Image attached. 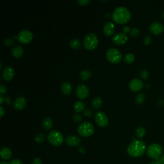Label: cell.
I'll return each mask as SVG.
<instances>
[{
  "mask_svg": "<svg viewBox=\"0 0 164 164\" xmlns=\"http://www.w3.org/2000/svg\"><path fill=\"white\" fill-rule=\"evenodd\" d=\"M73 108H74V110L75 111V112L80 113L84 109L85 104L81 102H77L74 103Z\"/></svg>",
  "mask_w": 164,
  "mask_h": 164,
  "instance_id": "cb8c5ba5",
  "label": "cell"
},
{
  "mask_svg": "<svg viewBox=\"0 0 164 164\" xmlns=\"http://www.w3.org/2000/svg\"><path fill=\"white\" fill-rule=\"evenodd\" d=\"M17 40L23 45H27L33 39V34L28 30H23L19 33Z\"/></svg>",
  "mask_w": 164,
  "mask_h": 164,
  "instance_id": "ba28073f",
  "label": "cell"
},
{
  "mask_svg": "<svg viewBox=\"0 0 164 164\" xmlns=\"http://www.w3.org/2000/svg\"><path fill=\"white\" fill-rule=\"evenodd\" d=\"M145 100H146V96L144 93H138L137 94L135 98V101L137 104L141 105L142 104Z\"/></svg>",
  "mask_w": 164,
  "mask_h": 164,
  "instance_id": "d4e9b609",
  "label": "cell"
},
{
  "mask_svg": "<svg viewBox=\"0 0 164 164\" xmlns=\"http://www.w3.org/2000/svg\"><path fill=\"white\" fill-rule=\"evenodd\" d=\"M95 121L99 127L105 128L109 124V119L103 112H98L94 116Z\"/></svg>",
  "mask_w": 164,
  "mask_h": 164,
  "instance_id": "9c48e42d",
  "label": "cell"
},
{
  "mask_svg": "<svg viewBox=\"0 0 164 164\" xmlns=\"http://www.w3.org/2000/svg\"><path fill=\"white\" fill-rule=\"evenodd\" d=\"M98 36L94 33H89L85 36L83 45L87 50H93L98 46Z\"/></svg>",
  "mask_w": 164,
  "mask_h": 164,
  "instance_id": "52a82bcc",
  "label": "cell"
},
{
  "mask_svg": "<svg viewBox=\"0 0 164 164\" xmlns=\"http://www.w3.org/2000/svg\"><path fill=\"white\" fill-rule=\"evenodd\" d=\"M140 77H141L142 79L144 80L148 79L149 77V72L148 71V70H146V69H142V70L140 71Z\"/></svg>",
  "mask_w": 164,
  "mask_h": 164,
  "instance_id": "4dcf8cb0",
  "label": "cell"
},
{
  "mask_svg": "<svg viewBox=\"0 0 164 164\" xmlns=\"http://www.w3.org/2000/svg\"><path fill=\"white\" fill-rule=\"evenodd\" d=\"M61 91L64 95H69L72 92V85L70 82L64 81L61 85Z\"/></svg>",
  "mask_w": 164,
  "mask_h": 164,
  "instance_id": "ac0fdd59",
  "label": "cell"
},
{
  "mask_svg": "<svg viewBox=\"0 0 164 164\" xmlns=\"http://www.w3.org/2000/svg\"><path fill=\"white\" fill-rule=\"evenodd\" d=\"M123 30V31H124V34L128 33V32H130V31H131L130 28L128 26H125V27H124Z\"/></svg>",
  "mask_w": 164,
  "mask_h": 164,
  "instance_id": "ab89813d",
  "label": "cell"
},
{
  "mask_svg": "<svg viewBox=\"0 0 164 164\" xmlns=\"http://www.w3.org/2000/svg\"><path fill=\"white\" fill-rule=\"evenodd\" d=\"M162 17L164 18V12H163V14H162Z\"/></svg>",
  "mask_w": 164,
  "mask_h": 164,
  "instance_id": "c3c4849f",
  "label": "cell"
},
{
  "mask_svg": "<svg viewBox=\"0 0 164 164\" xmlns=\"http://www.w3.org/2000/svg\"><path fill=\"white\" fill-rule=\"evenodd\" d=\"M106 58L107 60L112 64H118L121 61L123 55L118 49L112 48L107 50L106 53Z\"/></svg>",
  "mask_w": 164,
  "mask_h": 164,
  "instance_id": "5b68a950",
  "label": "cell"
},
{
  "mask_svg": "<svg viewBox=\"0 0 164 164\" xmlns=\"http://www.w3.org/2000/svg\"><path fill=\"white\" fill-rule=\"evenodd\" d=\"M35 141L38 143V144H41L42 142H44V141H45V135L43 134H39L38 135H37L35 138Z\"/></svg>",
  "mask_w": 164,
  "mask_h": 164,
  "instance_id": "f1b7e54d",
  "label": "cell"
},
{
  "mask_svg": "<svg viewBox=\"0 0 164 164\" xmlns=\"http://www.w3.org/2000/svg\"><path fill=\"white\" fill-rule=\"evenodd\" d=\"M162 147L160 144L153 143L150 144L148 146L146 150V153L149 159L157 160H159L162 155Z\"/></svg>",
  "mask_w": 164,
  "mask_h": 164,
  "instance_id": "3957f363",
  "label": "cell"
},
{
  "mask_svg": "<svg viewBox=\"0 0 164 164\" xmlns=\"http://www.w3.org/2000/svg\"><path fill=\"white\" fill-rule=\"evenodd\" d=\"M163 30L164 28L163 24L159 22H154L151 23L149 27L150 32L155 35H159L161 34L163 31Z\"/></svg>",
  "mask_w": 164,
  "mask_h": 164,
  "instance_id": "4fadbf2b",
  "label": "cell"
},
{
  "mask_svg": "<svg viewBox=\"0 0 164 164\" xmlns=\"http://www.w3.org/2000/svg\"><path fill=\"white\" fill-rule=\"evenodd\" d=\"M131 15L130 10L125 7H117L112 14L113 21L118 24H125L128 23L131 19Z\"/></svg>",
  "mask_w": 164,
  "mask_h": 164,
  "instance_id": "7a4b0ae2",
  "label": "cell"
},
{
  "mask_svg": "<svg viewBox=\"0 0 164 164\" xmlns=\"http://www.w3.org/2000/svg\"><path fill=\"white\" fill-rule=\"evenodd\" d=\"M0 164H10V163H8L7 162H2Z\"/></svg>",
  "mask_w": 164,
  "mask_h": 164,
  "instance_id": "bcb514c9",
  "label": "cell"
},
{
  "mask_svg": "<svg viewBox=\"0 0 164 164\" xmlns=\"http://www.w3.org/2000/svg\"><path fill=\"white\" fill-rule=\"evenodd\" d=\"M5 113V109L2 106H0V117H2Z\"/></svg>",
  "mask_w": 164,
  "mask_h": 164,
  "instance_id": "60d3db41",
  "label": "cell"
},
{
  "mask_svg": "<svg viewBox=\"0 0 164 164\" xmlns=\"http://www.w3.org/2000/svg\"><path fill=\"white\" fill-rule=\"evenodd\" d=\"M143 41H144V45L149 46L151 45V43H152V38H151V37L150 35H148L144 37Z\"/></svg>",
  "mask_w": 164,
  "mask_h": 164,
  "instance_id": "1f68e13d",
  "label": "cell"
},
{
  "mask_svg": "<svg viewBox=\"0 0 164 164\" xmlns=\"http://www.w3.org/2000/svg\"><path fill=\"white\" fill-rule=\"evenodd\" d=\"M135 133L138 138H143L145 136V135H146V129H145L144 127H140L137 128Z\"/></svg>",
  "mask_w": 164,
  "mask_h": 164,
  "instance_id": "4316f807",
  "label": "cell"
},
{
  "mask_svg": "<svg viewBox=\"0 0 164 164\" xmlns=\"http://www.w3.org/2000/svg\"><path fill=\"white\" fill-rule=\"evenodd\" d=\"M53 123L52 119L48 117H46L42 121V127L46 130H49L51 129L53 127Z\"/></svg>",
  "mask_w": 164,
  "mask_h": 164,
  "instance_id": "44dd1931",
  "label": "cell"
},
{
  "mask_svg": "<svg viewBox=\"0 0 164 164\" xmlns=\"http://www.w3.org/2000/svg\"><path fill=\"white\" fill-rule=\"evenodd\" d=\"M69 45H70L71 48L74 49H77L81 47V42L80 41L79 39H73L71 40Z\"/></svg>",
  "mask_w": 164,
  "mask_h": 164,
  "instance_id": "484cf974",
  "label": "cell"
},
{
  "mask_svg": "<svg viewBox=\"0 0 164 164\" xmlns=\"http://www.w3.org/2000/svg\"><path fill=\"white\" fill-rule=\"evenodd\" d=\"M128 37L124 33H117L112 38L113 42L116 45L121 46L127 43Z\"/></svg>",
  "mask_w": 164,
  "mask_h": 164,
  "instance_id": "7c38bea8",
  "label": "cell"
},
{
  "mask_svg": "<svg viewBox=\"0 0 164 164\" xmlns=\"http://www.w3.org/2000/svg\"><path fill=\"white\" fill-rule=\"evenodd\" d=\"M0 64H1V66H0V68H1V69H2V67H3V64H2V62H1V63H0Z\"/></svg>",
  "mask_w": 164,
  "mask_h": 164,
  "instance_id": "7dc6e473",
  "label": "cell"
},
{
  "mask_svg": "<svg viewBox=\"0 0 164 164\" xmlns=\"http://www.w3.org/2000/svg\"><path fill=\"white\" fill-rule=\"evenodd\" d=\"M14 44V40L12 39H10V38H7L4 40V45L5 46H10Z\"/></svg>",
  "mask_w": 164,
  "mask_h": 164,
  "instance_id": "d6a6232c",
  "label": "cell"
},
{
  "mask_svg": "<svg viewBox=\"0 0 164 164\" xmlns=\"http://www.w3.org/2000/svg\"><path fill=\"white\" fill-rule=\"evenodd\" d=\"M161 164H164V153L161 156L160 159L158 160Z\"/></svg>",
  "mask_w": 164,
  "mask_h": 164,
  "instance_id": "b9f144b4",
  "label": "cell"
},
{
  "mask_svg": "<svg viewBox=\"0 0 164 164\" xmlns=\"http://www.w3.org/2000/svg\"><path fill=\"white\" fill-rule=\"evenodd\" d=\"M115 31V25L112 22H107L103 27V33L106 36L113 35Z\"/></svg>",
  "mask_w": 164,
  "mask_h": 164,
  "instance_id": "e0dca14e",
  "label": "cell"
},
{
  "mask_svg": "<svg viewBox=\"0 0 164 164\" xmlns=\"http://www.w3.org/2000/svg\"><path fill=\"white\" fill-rule=\"evenodd\" d=\"M141 35V31L137 28H132L130 31V35L133 37H137Z\"/></svg>",
  "mask_w": 164,
  "mask_h": 164,
  "instance_id": "f546056e",
  "label": "cell"
},
{
  "mask_svg": "<svg viewBox=\"0 0 164 164\" xmlns=\"http://www.w3.org/2000/svg\"><path fill=\"white\" fill-rule=\"evenodd\" d=\"M0 99H1V102H0V104H3V98L2 95H0Z\"/></svg>",
  "mask_w": 164,
  "mask_h": 164,
  "instance_id": "f6af8a7d",
  "label": "cell"
},
{
  "mask_svg": "<svg viewBox=\"0 0 164 164\" xmlns=\"http://www.w3.org/2000/svg\"><path fill=\"white\" fill-rule=\"evenodd\" d=\"M91 77V72L89 69H85L82 71L80 74V78L81 80L87 81L89 80Z\"/></svg>",
  "mask_w": 164,
  "mask_h": 164,
  "instance_id": "603a6c76",
  "label": "cell"
},
{
  "mask_svg": "<svg viewBox=\"0 0 164 164\" xmlns=\"http://www.w3.org/2000/svg\"><path fill=\"white\" fill-rule=\"evenodd\" d=\"M149 164H161L160 162H159V160H155V161H153V162H151V163H149Z\"/></svg>",
  "mask_w": 164,
  "mask_h": 164,
  "instance_id": "ee69618b",
  "label": "cell"
},
{
  "mask_svg": "<svg viewBox=\"0 0 164 164\" xmlns=\"http://www.w3.org/2000/svg\"><path fill=\"white\" fill-rule=\"evenodd\" d=\"M10 164H23L22 161L19 159H14L10 162Z\"/></svg>",
  "mask_w": 164,
  "mask_h": 164,
  "instance_id": "f35d334b",
  "label": "cell"
},
{
  "mask_svg": "<svg viewBox=\"0 0 164 164\" xmlns=\"http://www.w3.org/2000/svg\"><path fill=\"white\" fill-rule=\"evenodd\" d=\"M89 89H88L87 86H86L85 85L80 84L77 87V91H76V95H77V96L80 99H85L89 96Z\"/></svg>",
  "mask_w": 164,
  "mask_h": 164,
  "instance_id": "30bf717a",
  "label": "cell"
},
{
  "mask_svg": "<svg viewBox=\"0 0 164 164\" xmlns=\"http://www.w3.org/2000/svg\"><path fill=\"white\" fill-rule=\"evenodd\" d=\"M5 102H7L8 104L9 103H10V102H11V99H10V98H9V97H5Z\"/></svg>",
  "mask_w": 164,
  "mask_h": 164,
  "instance_id": "7bdbcfd3",
  "label": "cell"
},
{
  "mask_svg": "<svg viewBox=\"0 0 164 164\" xmlns=\"http://www.w3.org/2000/svg\"><path fill=\"white\" fill-rule=\"evenodd\" d=\"M82 118L81 116L78 114V113H76V114L73 116V120L74 121V122L77 123H80L82 121Z\"/></svg>",
  "mask_w": 164,
  "mask_h": 164,
  "instance_id": "836d02e7",
  "label": "cell"
},
{
  "mask_svg": "<svg viewBox=\"0 0 164 164\" xmlns=\"http://www.w3.org/2000/svg\"><path fill=\"white\" fill-rule=\"evenodd\" d=\"M15 74L14 69L9 66H7L4 68L2 73L3 79L5 81H10L13 79Z\"/></svg>",
  "mask_w": 164,
  "mask_h": 164,
  "instance_id": "5bb4252c",
  "label": "cell"
},
{
  "mask_svg": "<svg viewBox=\"0 0 164 164\" xmlns=\"http://www.w3.org/2000/svg\"><path fill=\"white\" fill-rule=\"evenodd\" d=\"M146 150V146L142 140H134L131 142L127 148V151L128 155L134 158H138L142 156Z\"/></svg>",
  "mask_w": 164,
  "mask_h": 164,
  "instance_id": "6da1fadb",
  "label": "cell"
},
{
  "mask_svg": "<svg viewBox=\"0 0 164 164\" xmlns=\"http://www.w3.org/2000/svg\"><path fill=\"white\" fill-rule=\"evenodd\" d=\"M135 57L134 55L130 53L125 55L124 57V62L126 63H127V64H131V63H133L135 61Z\"/></svg>",
  "mask_w": 164,
  "mask_h": 164,
  "instance_id": "83f0119b",
  "label": "cell"
},
{
  "mask_svg": "<svg viewBox=\"0 0 164 164\" xmlns=\"http://www.w3.org/2000/svg\"><path fill=\"white\" fill-rule=\"evenodd\" d=\"M7 92V87H6L5 85H0V94L1 95H3Z\"/></svg>",
  "mask_w": 164,
  "mask_h": 164,
  "instance_id": "d590c367",
  "label": "cell"
},
{
  "mask_svg": "<svg viewBox=\"0 0 164 164\" xmlns=\"http://www.w3.org/2000/svg\"><path fill=\"white\" fill-rule=\"evenodd\" d=\"M24 53L23 48L21 46H16L12 50V54L14 57L16 59H20L23 56Z\"/></svg>",
  "mask_w": 164,
  "mask_h": 164,
  "instance_id": "ffe728a7",
  "label": "cell"
},
{
  "mask_svg": "<svg viewBox=\"0 0 164 164\" xmlns=\"http://www.w3.org/2000/svg\"><path fill=\"white\" fill-rule=\"evenodd\" d=\"M26 99L23 96H20L18 97L14 102V108L18 111H21L24 109V107L26 106Z\"/></svg>",
  "mask_w": 164,
  "mask_h": 164,
  "instance_id": "2e32d148",
  "label": "cell"
},
{
  "mask_svg": "<svg viewBox=\"0 0 164 164\" xmlns=\"http://www.w3.org/2000/svg\"><path fill=\"white\" fill-rule=\"evenodd\" d=\"M32 164H42V160L40 158H35L32 162Z\"/></svg>",
  "mask_w": 164,
  "mask_h": 164,
  "instance_id": "74e56055",
  "label": "cell"
},
{
  "mask_svg": "<svg viewBox=\"0 0 164 164\" xmlns=\"http://www.w3.org/2000/svg\"><path fill=\"white\" fill-rule=\"evenodd\" d=\"M144 87V83L143 81L138 79V78H135L133 79L129 84V88L130 89L134 92H137L141 91Z\"/></svg>",
  "mask_w": 164,
  "mask_h": 164,
  "instance_id": "8fae6325",
  "label": "cell"
},
{
  "mask_svg": "<svg viewBox=\"0 0 164 164\" xmlns=\"http://www.w3.org/2000/svg\"><path fill=\"white\" fill-rule=\"evenodd\" d=\"M103 105V99L100 97H96L92 102V106L95 109H99Z\"/></svg>",
  "mask_w": 164,
  "mask_h": 164,
  "instance_id": "7402d4cb",
  "label": "cell"
},
{
  "mask_svg": "<svg viewBox=\"0 0 164 164\" xmlns=\"http://www.w3.org/2000/svg\"><path fill=\"white\" fill-rule=\"evenodd\" d=\"M48 142L55 146H60L64 142V137L58 130H52L49 132L48 137Z\"/></svg>",
  "mask_w": 164,
  "mask_h": 164,
  "instance_id": "8992f818",
  "label": "cell"
},
{
  "mask_svg": "<svg viewBox=\"0 0 164 164\" xmlns=\"http://www.w3.org/2000/svg\"><path fill=\"white\" fill-rule=\"evenodd\" d=\"M66 142L69 146L77 147L80 146V144L81 143V139L79 137L72 135L68 136L66 138Z\"/></svg>",
  "mask_w": 164,
  "mask_h": 164,
  "instance_id": "9a60e30c",
  "label": "cell"
},
{
  "mask_svg": "<svg viewBox=\"0 0 164 164\" xmlns=\"http://www.w3.org/2000/svg\"><path fill=\"white\" fill-rule=\"evenodd\" d=\"M91 2L90 0H78V3L81 6H85L87 5Z\"/></svg>",
  "mask_w": 164,
  "mask_h": 164,
  "instance_id": "8d00e7d4",
  "label": "cell"
},
{
  "mask_svg": "<svg viewBox=\"0 0 164 164\" xmlns=\"http://www.w3.org/2000/svg\"><path fill=\"white\" fill-rule=\"evenodd\" d=\"M0 156H1V158L4 160H7L10 159L12 156V151L10 149L7 147H3L1 149Z\"/></svg>",
  "mask_w": 164,
  "mask_h": 164,
  "instance_id": "d6986e66",
  "label": "cell"
},
{
  "mask_svg": "<svg viewBox=\"0 0 164 164\" xmlns=\"http://www.w3.org/2000/svg\"><path fill=\"white\" fill-rule=\"evenodd\" d=\"M78 133L84 137H89L93 135L94 132V125L89 121L80 123L77 128Z\"/></svg>",
  "mask_w": 164,
  "mask_h": 164,
  "instance_id": "277c9868",
  "label": "cell"
},
{
  "mask_svg": "<svg viewBox=\"0 0 164 164\" xmlns=\"http://www.w3.org/2000/svg\"><path fill=\"white\" fill-rule=\"evenodd\" d=\"M84 115L86 117H90L92 116V112L91 109H85L84 110Z\"/></svg>",
  "mask_w": 164,
  "mask_h": 164,
  "instance_id": "e575fe53",
  "label": "cell"
}]
</instances>
